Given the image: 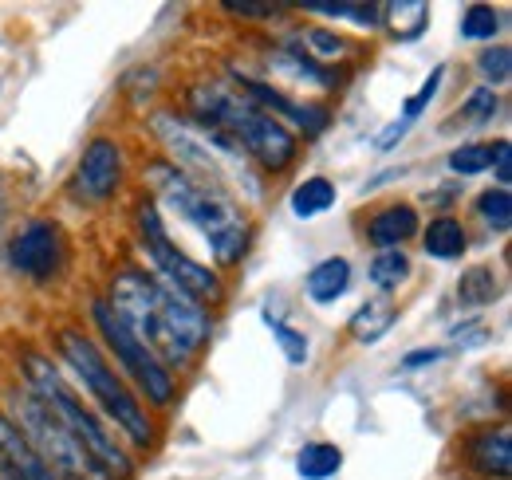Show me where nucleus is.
Instances as JSON below:
<instances>
[{
	"mask_svg": "<svg viewBox=\"0 0 512 480\" xmlns=\"http://www.w3.org/2000/svg\"><path fill=\"white\" fill-rule=\"evenodd\" d=\"M111 311L127 323L130 331L154 351L170 374L205 347L209 339V315L197 300L178 292L174 284L158 280L154 272L123 268L111 284Z\"/></svg>",
	"mask_w": 512,
	"mask_h": 480,
	"instance_id": "obj_1",
	"label": "nucleus"
},
{
	"mask_svg": "<svg viewBox=\"0 0 512 480\" xmlns=\"http://www.w3.org/2000/svg\"><path fill=\"white\" fill-rule=\"evenodd\" d=\"M146 181L166 201V209H174L186 225L197 229V237L209 244L217 268H233L249 252V225L237 213V201L221 185H205L174 162H150Z\"/></svg>",
	"mask_w": 512,
	"mask_h": 480,
	"instance_id": "obj_2",
	"label": "nucleus"
},
{
	"mask_svg": "<svg viewBox=\"0 0 512 480\" xmlns=\"http://www.w3.org/2000/svg\"><path fill=\"white\" fill-rule=\"evenodd\" d=\"M190 111L193 126L225 130L229 138H237V146L249 154V162H256L268 174H280V170H288L296 162V150H300L296 134L284 122H276L260 107H253L237 87H229L221 79H209V83L193 87Z\"/></svg>",
	"mask_w": 512,
	"mask_h": 480,
	"instance_id": "obj_3",
	"label": "nucleus"
},
{
	"mask_svg": "<svg viewBox=\"0 0 512 480\" xmlns=\"http://www.w3.org/2000/svg\"><path fill=\"white\" fill-rule=\"evenodd\" d=\"M24 366V378H28V390L64 421V429L79 441V449L87 453V461L99 469L103 480H130L134 473V461L127 457V449L115 441V429H107V421L99 418L71 386H67L64 370L48 355L40 351H24L20 355Z\"/></svg>",
	"mask_w": 512,
	"mask_h": 480,
	"instance_id": "obj_4",
	"label": "nucleus"
},
{
	"mask_svg": "<svg viewBox=\"0 0 512 480\" xmlns=\"http://www.w3.org/2000/svg\"><path fill=\"white\" fill-rule=\"evenodd\" d=\"M60 355L71 366V374L83 382V390L95 398V406L107 414V421L134 449H146L154 441V421L146 414V406L134 398V390L123 382V374L99 351V343L87 339L83 331H60Z\"/></svg>",
	"mask_w": 512,
	"mask_h": 480,
	"instance_id": "obj_5",
	"label": "nucleus"
},
{
	"mask_svg": "<svg viewBox=\"0 0 512 480\" xmlns=\"http://www.w3.org/2000/svg\"><path fill=\"white\" fill-rule=\"evenodd\" d=\"M16 418L20 433L28 437V445L40 453V461L56 473V480H103L99 469L87 461V453L79 449V441L64 429V421L56 418L32 390L16 394Z\"/></svg>",
	"mask_w": 512,
	"mask_h": 480,
	"instance_id": "obj_6",
	"label": "nucleus"
},
{
	"mask_svg": "<svg viewBox=\"0 0 512 480\" xmlns=\"http://www.w3.org/2000/svg\"><path fill=\"white\" fill-rule=\"evenodd\" d=\"M138 233H142V248L154 260V276L158 280L174 284L178 292H186L197 303L221 300V276L209 272L205 264H197L193 256H186L174 240L166 237V225H162V213H158L154 201H142L138 205Z\"/></svg>",
	"mask_w": 512,
	"mask_h": 480,
	"instance_id": "obj_7",
	"label": "nucleus"
},
{
	"mask_svg": "<svg viewBox=\"0 0 512 480\" xmlns=\"http://www.w3.org/2000/svg\"><path fill=\"white\" fill-rule=\"evenodd\" d=\"M95 327H99L107 351L115 355V362L123 366V374H127L130 382H134L154 406H170V402H174V390H178V386H174V374L154 359V351L111 311L107 300L95 303Z\"/></svg>",
	"mask_w": 512,
	"mask_h": 480,
	"instance_id": "obj_8",
	"label": "nucleus"
},
{
	"mask_svg": "<svg viewBox=\"0 0 512 480\" xmlns=\"http://www.w3.org/2000/svg\"><path fill=\"white\" fill-rule=\"evenodd\" d=\"M8 264H12L20 276L36 280V284L56 280L67 264L64 229H60L56 221H44V217H40V221H28V225L12 237V244H8Z\"/></svg>",
	"mask_w": 512,
	"mask_h": 480,
	"instance_id": "obj_9",
	"label": "nucleus"
},
{
	"mask_svg": "<svg viewBox=\"0 0 512 480\" xmlns=\"http://www.w3.org/2000/svg\"><path fill=\"white\" fill-rule=\"evenodd\" d=\"M123 181V146L115 138H91L75 166V193L83 201H107Z\"/></svg>",
	"mask_w": 512,
	"mask_h": 480,
	"instance_id": "obj_10",
	"label": "nucleus"
},
{
	"mask_svg": "<svg viewBox=\"0 0 512 480\" xmlns=\"http://www.w3.org/2000/svg\"><path fill=\"white\" fill-rule=\"evenodd\" d=\"M237 83H241L237 91H241V95H245L253 107H260L264 115H272L276 122H292V126H300L308 138H312V134H320L323 126H327V119H331L323 107L296 103V99H288L280 87H268L264 79H249V75H241Z\"/></svg>",
	"mask_w": 512,
	"mask_h": 480,
	"instance_id": "obj_11",
	"label": "nucleus"
},
{
	"mask_svg": "<svg viewBox=\"0 0 512 480\" xmlns=\"http://www.w3.org/2000/svg\"><path fill=\"white\" fill-rule=\"evenodd\" d=\"M0 480H56V473L40 461L16 421L0 414Z\"/></svg>",
	"mask_w": 512,
	"mask_h": 480,
	"instance_id": "obj_12",
	"label": "nucleus"
},
{
	"mask_svg": "<svg viewBox=\"0 0 512 480\" xmlns=\"http://www.w3.org/2000/svg\"><path fill=\"white\" fill-rule=\"evenodd\" d=\"M465 457L469 465L489 480H509L512 473V433L509 425H493V429H481L469 437L465 445Z\"/></svg>",
	"mask_w": 512,
	"mask_h": 480,
	"instance_id": "obj_13",
	"label": "nucleus"
},
{
	"mask_svg": "<svg viewBox=\"0 0 512 480\" xmlns=\"http://www.w3.org/2000/svg\"><path fill=\"white\" fill-rule=\"evenodd\" d=\"M414 233H418V209H414V205H406V201L383 205V209L367 221V240H371L379 252L402 248Z\"/></svg>",
	"mask_w": 512,
	"mask_h": 480,
	"instance_id": "obj_14",
	"label": "nucleus"
},
{
	"mask_svg": "<svg viewBox=\"0 0 512 480\" xmlns=\"http://www.w3.org/2000/svg\"><path fill=\"white\" fill-rule=\"evenodd\" d=\"M442 79H446V67L438 63V67L430 71V79L422 83V91H418V95H410V99L402 103L398 119L390 122L386 130H379V138H375V146H379V150H394V146L406 138V130L430 111V103H434V99H438V91H442Z\"/></svg>",
	"mask_w": 512,
	"mask_h": 480,
	"instance_id": "obj_15",
	"label": "nucleus"
},
{
	"mask_svg": "<svg viewBox=\"0 0 512 480\" xmlns=\"http://www.w3.org/2000/svg\"><path fill=\"white\" fill-rule=\"evenodd\" d=\"M347 288H351V264H347L343 256L320 260V264L308 272V280H304V292H308L312 303H335L339 296H347Z\"/></svg>",
	"mask_w": 512,
	"mask_h": 480,
	"instance_id": "obj_16",
	"label": "nucleus"
},
{
	"mask_svg": "<svg viewBox=\"0 0 512 480\" xmlns=\"http://www.w3.org/2000/svg\"><path fill=\"white\" fill-rule=\"evenodd\" d=\"M422 248H426V256H434V260H461L465 248H469V233H465V225H461L457 217L446 213V217H434V221L426 225Z\"/></svg>",
	"mask_w": 512,
	"mask_h": 480,
	"instance_id": "obj_17",
	"label": "nucleus"
},
{
	"mask_svg": "<svg viewBox=\"0 0 512 480\" xmlns=\"http://www.w3.org/2000/svg\"><path fill=\"white\" fill-rule=\"evenodd\" d=\"M394 319H398V307L390 303V296H375V300H367L351 315V335H355V343L371 347L394 327Z\"/></svg>",
	"mask_w": 512,
	"mask_h": 480,
	"instance_id": "obj_18",
	"label": "nucleus"
},
{
	"mask_svg": "<svg viewBox=\"0 0 512 480\" xmlns=\"http://www.w3.org/2000/svg\"><path fill=\"white\" fill-rule=\"evenodd\" d=\"M497 296H501V280H497V272L489 264H473V268L461 272V280H457V307L477 311V307L497 303Z\"/></svg>",
	"mask_w": 512,
	"mask_h": 480,
	"instance_id": "obj_19",
	"label": "nucleus"
},
{
	"mask_svg": "<svg viewBox=\"0 0 512 480\" xmlns=\"http://www.w3.org/2000/svg\"><path fill=\"white\" fill-rule=\"evenodd\" d=\"M288 205H292V213H296L300 221L323 217V213L335 205V181L323 178V174H316V178H304L296 189H292Z\"/></svg>",
	"mask_w": 512,
	"mask_h": 480,
	"instance_id": "obj_20",
	"label": "nucleus"
},
{
	"mask_svg": "<svg viewBox=\"0 0 512 480\" xmlns=\"http://www.w3.org/2000/svg\"><path fill=\"white\" fill-rule=\"evenodd\" d=\"M272 67H280V71H288L292 79H304V83H316V87H339V75L327 67V63L312 60L304 48H280L276 56H272Z\"/></svg>",
	"mask_w": 512,
	"mask_h": 480,
	"instance_id": "obj_21",
	"label": "nucleus"
},
{
	"mask_svg": "<svg viewBox=\"0 0 512 480\" xmlns=\"http://www.w3.org/2000/svg\"><path fill=\"white\" fill-rule=\"evenodd\" d=\"M383 24L398 40H414V36H422L426 24H430V4H422V0L383 4Z\"/></svg>",
	"mask_w": 512,
	"mask_h": 480,
	"instance_id": "obj_22",
	"label": "nucleus"
},
{
	"mask_svg": "<svg viewBox=\"0 0 512 480\" xmlns=\"http://www.w3.org/2000/svg\"><path fill=\"white\" fill-rule=\"evenodd\" d=\"M343 469V449L339 445H327V441H312L300 449L296 457V473L304 480H331Z\"/></svg>",
	"mask_w": 512,
	"mask_h": 480,
	"instance_id": "obj_23",
	"label": "nucleus"
},
{
	"mask_svg": "<svg viewBox=\"0 0 512 480\" xmlns=\"http://www.w3.org/2000/svg\"><path fill=\"white\" fill-rule=\"evenodd\" d=\"M304 12H320V16H331V20H351L359 28H379L383 24V4H331V0H304L300 4Z\"/></svg>",
	"mask_w": 512,
	"mask_h": 480,
	"instance_id": "obj_24",
	"label": "nucleus"
},
{
	"mask_svg": "<svg viewBox=\"0 0 512 480\" xmlns=\"http://www.w3.org/2000/svg\"><path fill=\"white\" fill-rule=\"evenodd\" d=\"M367 276H371V284H375V288L386 296V292H394L398 284H406V280H410V256H406L402 248L375 252V260H371Z\"/></svg>",
	"mask_w": 512,
	"mask_h": 480,
	"instance_id": "obj_25",
	"label": "nucleus"
},
{
	"mask_svg": "<svg viewBox=\"0 0 512 480\" xmlns=\"http://www.w3.org/2000/svg\"><path fill=\"white\" fill-rule=\"evenodd\" d=\"M264 323H268V331H272V339H276V347H280V355L288 366H304L308 355H312V347H308V335H300L292 323H284L280 315H272V311H264Z\"/></svg>",
	"mask_w": 512,
	"mask_h": 480,
	"instance_id": "obj_26",
	"label": "nucleus"
},
{
	"mask_svg": "<svg viewBox=\"0 0 512 480\" xmlns=\"http://www.w3.org/2000/svg\"><path fill=\"white\" fill-rule=\"evenodd\" d=\"M446 166H449V174H457V178H477V174H485V170L493 166V142H465V146L449 150Z\"/></svg>",
	"mask_w": 512,
	"mask_h": 480,
	"instance_id": "obj_27",
	"label": "nucleus"
},
{
	"mask_svg": "<svg viewBox=\"0 0 512 480\" xmlns=\"http://www.w3.org/2000/svg\"><path fill=\"white\" fill-rule=\"evenodd\" d=\"M477 217L493 229V233H509L512 229V197L509 189H485L477 197Z\"/></svg>",
	"mask_w": 512,
	"mask_h": 480,
	"instance_id": "obj_28",
	"label": "nucleus"
},
{
	"mask_svg": "<svg viewBox=\"0 0 512 480\" xmlns=\"http://www.w3.org/2000/svg\"><path fill=\"white\" fill-rule=\"evenodd\" d=\"M497 32H501V12H493L489 4L461 8V36L465 40H493Z\"/></svg>",
	"mask_w": 512,
	"mask_h": 480,
	"instance_id": "obj_29",
	"label": "nucleus"
},
{
	"mask_svg": "<svg viewBox=\"0 0 512 480\" xmlns=\"http://www.w3.org/2000/svg\"><path fill=\"white\" fill-rule=\"evenodd\" d=\"M497 91H489V87H477L465 103H461V111H457V122L461 126H485V122H493L497 115Z\"/></svg>",
	"mask_w": 512,
	"mask_h": 480,
	"instance_id": "obj_30",
	"label": "nucleus"
},
{
	"mask_svg": "<svg viewBox=\"0 0 512 480\" xmlns=\"http://www.w3.org/2000/svg\"><path fill=\"white\" fill-rule=\"evenodd\" d=\"M477 71H481L485 83L505 87L512 79V52L509 48H489V52H481V56H477ZM493 87H489V91H493Z\"/></svg>",
	"mask_w": 512,
	"mask_h": 480,
	"instance_id": "obj_31",
	"label": "nucleus"
},
{
	"mask_svg": "<svg viewBox=\"0 0 512 480\" xmlns=\"http://www.w3.org/2000/svg\"><path fill=\"white\" fill-rule=\"evenodd\" d=\"M304 44H308V56L312 60H339V56H347V40L335 36L331 28H308L304 32Z\"/></svg>",
	"mask_w": 512,
	"mask_h": 480,
	"instance_id": "obj_32",
	"label": "nucleus"
},
{
	"mask_svg": "<svg viewBox=\"0 0 512 480\" xmlns=\"http://www.w3.org/2000/svg\"><path fill=\"white\" fill-rule=\"evenodd\" d=\"M493 174H497V189H509L512 181V142H493V166H489Z\"/></svg>",
	"mask_w": 512,
	"mask_h": 480,
	"instance_id": "obj_33",
	"label": "nucleus"
},
{
	"mask_svg": "<svg viewBox=\"0 0 512 480\" xmlns=\"http://www.w3.org/2000/svg\"><path fill=\"white\" fill-rule=\"evenodd\" d=\"M225 12H233V16H253V20H272V16H280L284 8H280V4H249V0H229V4H225Z\"/></svg>",
	"mask_w": 512,
	"mask_h": 480,
	"instance_id": "obj_34",
	"label": "nucleus"
},
{
	"mask_svg": "<svg viewBox=\"0 0 512 480\" xmlns=\"http://www.w3.org/2000/svg\"><path fill=\"white\" fill-rule=\"evenodd\" d=\"M442 359H446L442 347H418V351L402 355V370H422V366H434V362H442Z\"/></svg>",
	"mask_w": 512,
	"mask_h": 480,
	"instance_id": "obj_35",
	"label": "nucleus"
}]
</instances>
